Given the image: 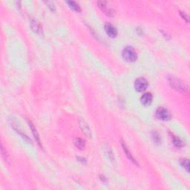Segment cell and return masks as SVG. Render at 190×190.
Masks as SVG:
<instances>
[{"mask_svg":"<svg viewBox=\"0 0 190 190\" xmlns=\"http://www.w3.org/2000/svg\"><path fill=\"white\" fill-rule=\"evenodd\" d=\"M148 87V82L145 78L140 77L138 79H136L135 83H134V88L136 91L139 92H142L145 91Z\"/></svg>","mask_w":190,"mask_h":190,"instance_id":"4","label":"cell"},{"mask_svg":"<svg viewBox=\"0 0 190 190\" xmlns=\"http://www.w3.org/2000/svg\"><path fill=\"white\" fill-rule=\"evenodd\" d=\"M98 6L101 10L103 11L104 13L108 16H114L115 15V11L111 8V7L109 6V4L106 2L104 1H99L98 2Z\"/></svg>","mask_w":190,"mask_h":190,"instance_id":"5","label":"cell"},{"mask_svg":"<svg viewBox=\"0 0 190 190\" xmlns=\"http://www.w3.org/2000/svg\"><path fill=\"white\" fill-rule=\"evenodd\" d=\"M28 123H29V126H30V128H31V129L32 133H33V134H34V138H35V140H36V141H37V144L39 146H41V147H42L40 138H39V134H38V132H37V129H36L35 126H34V124L31 123V121H28Z\"/></svg>","mask_w":190,"mask_h":190,"instance_id":"10","label":"cell"},{"mask_svg":"<svg viewBox=\"0 0 190 190\" xmlns=\"http://www.w3.org/2000/svg\"><path fill=\"white\" fill-rule=\"evenodd\" d=\"M152 94L151 93H145L140 98V101H141V103L144 106H149L152 103Z\"/></svg>","mask_w":190,"mask_h":190,"instance_id":"8","label":"cell"},{"mask_svg":"<svg viewBox=\"0 0 190 190\" xmlns=\"http://www.w3.org/2000/svg\"><path fill=\"white\" fill-rule=\"evenodd\" d=\"M104 149H105V151H106V154H107V155H108V157H109V158L111 160V161H113V162H114V161H115V157H114V154H113V152H112L111 148L109 147V145H106V147L104 148Z\"/></svg>","mask_w":190,"mask_h":190,"instance_id":"15","label":"cell"},{"mask_svg":"<svg viewBox=\"0 0 190 190\" xmlns=\"http://www.w3.org/2000/svg\"><path fill=\"white\" fill-rule=\"evenodd\" d=\"M75 143V146H77L79 149H81V150L84 149L85 145L84 140H83L80 139V138H76Z\"/></svg>","mask_w":190,"mask_h":190,"instance_id":"13","label":"cell"},{"mask_svg":"<svg viewBox=\"0 0 190 190\" xmlns=\"http://www.w3.org/2000/svg\"><path fill=\"white\" fill-rule=\"evenodd\" d=\"M105 30L106 34L109 36L110 37H115L117 35V31L116 28L114 25H112L111 23H106L105 25Z\"/></svg>","mask_w":190,"mask_h":190,"instance_id":"7","label":"cell"},{"mask_svg":"<svg viewBox=\"0 0 190 190\" xmlns=\"http://www.w3.org/2000/svg\"><path fill=\"white\" fill-rule=\"evenodd\" d=\"M156 116L159 120L163 121L170 120L171 119V114L168 109L163 107H159L156 111Z\"/></svg>","mask_w":190,"mask_h":190,"instance_id":"3","label":"cell"},{"mask_svg":"<svg viewBox=\"0 0 190 190\" xmlns=\"http://www.w3.org/2000/svg\"><path fill=\"white\" fill-rule=\"evenodd\" d=\"M67 3H68V5H69V7H71V8L73 9L74 11H77V12H80L81 11L80 7H79V5L77 2H76L68 1L67 2Z\"/></svg>","mask_w":190,"mask_h":190,"instance_id":"12","label":"cell"},{"mask_svg":"<svg viewBox=\"0 0 190 190\" xmlns=\"http://www.w3.org/2000/svg\"><path fill=\"white\" fill-rule=\"evenodd\" d=\"M168 81L170 83V85L174 90L178 91L180 93H183V94H186L188 92L187 85L185 84V83L180 80V79H178L177 77H173V76H171V77H169Z\"/></svg>","mask_w":190,"mask_h":190,"instance_id":"1","label":"cell"},{"mask_svg":"<svg viewBox=\"0 0 190 190\" xmlns=\"http://www.w3.org/2000/svg\"><path fill=\"white\" fill-rule=\"evenodd\" d=\"M31 26L32 30H33L34 31H35L36 33L39 34L43 31H42V27L40 26V25L37 22H36V21H34V20L32 21V22H31Z\"/></svg>","mask_w":190,"mask_h":190,"instance_id":"11","label":"cell"},{"mask_svg":"<svg viewBox=\"0 0 190 190\" xmlns=\"http://www.w3.org/2000/svg\"><path fill=\"white\" fill-rule=\"evenodd\" d=\"M123 57L126 61L128 62H135L138 59V55L135 50L132 47H126L123 51Z\"/></svg>","mask_w":190,"mask_h":190,"instance_id":"2","label":"cell"},{"mask_svg":"<svg viewBox=\"0 0 190 190\" xmlns=\"http://www.w3.org/2000/svg\"><path fill=\"white\" fill-rule=\"evenodd\" d=\"M1 152H2V157L4 158V160H5L6 162H8V161H9V156H8V155H7V152L5 151V149H4L2 145L1 146Z\"/></svg>","mask_w":190,"mask_h":190,"instance_id":"17","label":"cell"},{"mask_svg":"<svg viewBox=\"0 0 190 190\" xmlns=\"http://www.w3.org/2000/svg\"><path fill=\"white\" fill-rule=\"evenodd\" d=\"M79 125L82 132L84 133L88 138H91V137H92V132H91V129L90 127L88 126V123L85 122L84 120H79Z\"/></svg>","mask_w":190,"mask_h":190,"instance_id":"6","label":"cell"},{"mask_svg":"<svg viewBox=\"0 0 190 190\" xmlns=\"http://www.w3.org/2000/svg\"><path fill=\"white\" fill-rule=\"evenodd\" d=\"M172 140H173L174 145L176 147L180 148L183 146V142L179 138H177L176 136H173L172 137Z\"/></svg>","mask_w":190,"mask_h":190,"instance_id":"14","label":"cell"},{"mask_svg":"<svg viewBox=\"0 0 190 190\" xmlns=\"http://www.w3.org/2000/svg\"><path fill=\"white\" fill-rule=\"evenodd\" d=\"M180 164L181 166L187 170V172H189V162L188 159H181L180 160Z\"/></svg>","mask_w":190,"mask_h":190,"instance_id":"16","label":"cell"},{"mask_svg":"<svg viewBox=\"0 0 190 190\" xmlns=\"http://www.w3.org/2000/svg\"><path fill=\"white\" fill-rule=\"evenodd\" d=\"M122 146H123V151H124V152H125V154H126V155L127 156V157H128V158L130 160V161H132L133 163H134V164H136V165H138V161H137L136 160L134 159V157H133L132 152H130V151H129V148L127 147L126 144H125V142H122Z\"/></svg>","mask_w":190,"mask_h":190,"instance_id":"9","label":"cell"}]
</instances>
